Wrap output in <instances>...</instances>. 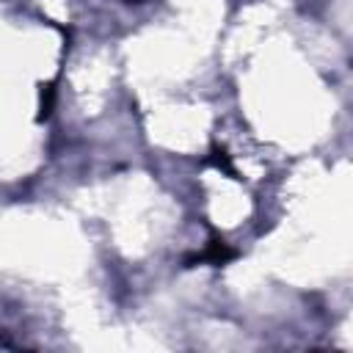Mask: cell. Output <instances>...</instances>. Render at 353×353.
Wrapping results in <instances>:
<instances>
[{"label":"cell","mask_w":353,"mask_h":353,"mask_svg":"<svg viewBox=\"0 0 353 353\" xmlns=\"http://www.w3.org/2000/svg\"><path fill=\"white\" fill-rule=\"evenodd\" d=\"M193 259H201V262H212V265H226L229 259H234V248H229V243L223 237H212L207 243V248L201 254H196Z\"/></svg>","instance_id":"1"},{"label":"cell","mask_w":353,"mask_h":353,"mask_svg":"<svg viewBox=\"0 0 353 353\" xmlns=\"http://www.w3.org/2000/svg\"><path fill=\"white\" fill-rule=\"evenodd\" d=\"M210 163H212V165H218V168H223L226 174H232V176H234V168H232V163H229V154H226V149H218V146H212Z\"/></svg>","instance_id":"2"}]
</instances>
